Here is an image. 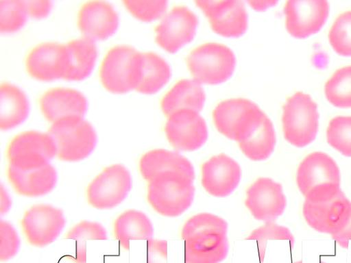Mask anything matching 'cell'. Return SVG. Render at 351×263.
I'll list each match as a JSON object with an SVG mask.
<instances>
[{"instance_id":"obj_1","label":"cell","mask_w":351,"mask_h":263,"mask_svg":"<svg viewBox=\"0 0 351 263\" xmlns=\"http://www.w3.org/2000/svg\"><path fill=\"white\" fill-rule=\"evenodd\" d=\"M143 52L128 44H118L106 53L99 76L109 92L122 94L136 90L141 79Z\"/></svg>"},{"instance_id":"obj_2","label":"cell","mask_w":351,"mask_h":263,"mask_svg":"<svg viewBox=\"0 0 351 263\" xmlns=\"http://www.w3.org/2000/svg\"><path fill=\"white\" fill-rule=\"evenodd\" d=\"M193 181L176 172L160 173L148 182L147 201L162 216H178L193 203L195 190Z\"/></svg>"},{"instance_id":"obj_3","label":"cell","mask_w":351,"mask_h":263,"mask_svg":"<svg viewBox=\"0 0 351 263\" xmlns=\"http://www.w3.org/2000/svg\"><path fill=\"white\" fill-rule=\"evenodd\" d=\"M47 132L56 147V157L64 162L86 158L97 145L93 125L84 116L69 117L51 124Z\"/></svg>"},{"instance_id":"obj_4","label":"cell","mask_w":351,"mask_h":263,"mask_svg":"<svg viewBox=\"0 0 351 263\" xmlns=\"http://www.w3.org/2000/svg\"><path fill=\"white\" fill-rule=\"evenodd\" d=\"M282 131L285 140L297 147H304L316 138L319 126L317 103L303 92L289 97L282 108Z\"/></svg>"},{"instance_id":"obj_5","label":"cell","mask_w":351,"mask_h":263,"mask_svg":"<svg viewBox=\"0 0 351 263\" xmlns=\"http://www.w3.org/2000/svg\"><path fill=\"white\" fill-rule=\"evenodd\" d=\"M186 62L193 79L199 83L217 84L233 73L236 58L232 50L219 42H206L194 48Z\"/></svg>"},{"instance_id":"obj_6","label":"cell","mask_w":351,"mask_h":263,"mask_svg":"<svg viewBox=\"0 0 351 263\" xmlns=\"http://www.w3.org/2000/svg\"><path fill=\"white\" fill-rule=\"evenodd\" d=\"M265 113L252 101L231 98L219 102L213 111L217 130L226 137L239 142L246 138Z\"/></svg>"},{"instance_id":"obj_7","label":"cell","mask_w":351,"mask_h":263,"mask_svg":"<svg viewBox=\"0 0 351 263\" xmlns=\"http://www.w3.org/2000/svg\"><path fill=\"white\" fill-rule=\"evenodd\" d=\"M132 186L129 170L121 164H114L104 168L89 183L86 199L96 209H112L126 198Z\"/></svg>"},{"instance_id":"obj_8","label":"cell","mask_w":351,"mask_h":263,"mask_svg":"<svg viewBox=\"0 0 351 263\" xmlns=\"http://www.w3.org/2000/svg\"><path fill=\"white\" fill-rule=\"evenodd\" d=\"M56 156L55 142L48 132L28 130L16 135L9 142L8 164L29 168L45 165Z\"/></svg>"},{"instance_id":"obj_9","label":"cell","mask_w":351,"mask_h":263,"mask_svg":"<svg viewBox=\"0 0 351 263\" xmlns=\"http://www.w3.org/2000/svg\"><path fill=\"white\" fill-rule=\"evenodd\" d=\"M296 183L304 197L339 188L341 184L340 170L329 155L314 151L300 163L296 173Z\"/></svg>"},{"instance_id":"obj_10","label":"cell","mask_w":351,"mask_h":263,"mask_svg":"<svg viewBox=\"0 0 351 263\" xmlns=\"http://www.w3.org/2000/svg\"><path fill=\"white\" fill-rule=\"evenodd\" d=\"M25 66L28 74L37 80L65 79L69 68L66 43L45 41L36 45L28 51Z\"/></svg>"},{"instance_id":"obj_11","label":"cell","mask_w":351,"mask_h":263,"mask_svg":"<svg viewBox=\"0 0 351 263\" xmlns=\"http://www.w3.org/2000/svg\"><path fill=\"white\" fill-rule=\"evenodd\" d=\"M65 224L66 219L61 209L44 203L30 207L21 221L26 240L36 247H44L55 241Z\"/></svg>"},{"instance_id":"obj_12","label":"cell","mask_w":351,"mask_h":263,"mask_svg":"<svg viewBox=\"0 0 351 263\" xmlns=\"http://www.w3.org/2000/svg\"><path fill=\"white\" fill-rule=\"evenodd\" d=\"M198 24L197 16L186 5L172 8L155 27V40L169 53H175L191 41Z\"/></svg>"},{"instance_id":"obj_13","label":"cell","mask_w":351,"mask_h":263,"mask_svg":"<svg viewBox=\"0 0 351 263\" xmlns=\"http://www.w3.org/2000/svg\"><path fill=\"white\" fill-rule=\"evenodd\" d=\"M165 132L171 145L178 151L198 149L208 138L205 120L199 112L191 109L178 110L170 114Z\"/></svg>"},{"instance_id":"obj_14","label":"cell","mask_w":351,"mask_h":263,"mask_svg":"<svg viewBox=\"0 0 351 263\" xmlns=\"http://www.w3.org/2000/svg\"><path fill=\"white\" fill-rule=\"evenodd\" d=\"M77 24L82 36L95 42L112 36L119 25V15L110 2L90 0L79 8Z\"/></svg>"},{"instance_id":"obj_15","label":"cell","mask_w":351,"mask_h":263,"mask_svg":"<svg viewBox=\"0 0 351 263\" xmlns=\"http://www.w3.org/2000/svg\"><path fill=\"white\" fill-rule=\"evenodd\" d=\"M195 3L207 16L216 33L227 37H237L246 31L248 16L242 1L199 0Z\"/></svg>"},{"instance_id":"obj_16","label":"cell","mask_w":351,"mask_h":263,"mask_svg":"<svg viewBox=\"0 0 351 263\" xmlns=\"http://www.w3.org/2000/svg\"><path fill=\"white\" fill-rule=\"evenodd\" d=\"M245 205L256 219L270 223L283 214L287 199L280 183L259 177L246 190Z\"/></svg>"},{"instance_id":"obj_17","label":"cell","mask_w":351,"mask_h":263,"mask_svg":"<svg viewBox=\"0 0 351 263\" xmlns=\"http://www.w3.org/2000/svg\"><path fill=\"white\" fill-rule=\"evenodd\" d=\"M329 8L326 0L287 1L284 5V13L288 32L297 38L315 33L324 24Z\"/></svg>"},{"instance_id":"obj_18","label":"cell","mask_w":351,"mask_h":263,"mask_svg":"<svg viewBox=\"0 0 351 263\" xmlns=\"http://www.w3.org/2000/svg\"><path fill=\"white\" fill-rule=\"evenodd\" d=\"M39 108L43 116L51 124L69 117L84 116L88 100L83 92L75 88L53 87L40 95Z\"/></svg>"},{"instance_id":"obj_19","label":"cell","mask_w":351,"mask_h":263,"mask_svg":"<svg viewBox=\"0 0 351 263\" xmlns=\"http://www.w3.org/2000/svg\"><path fill=\"white\" fill-rule=\"evenodd\" d=\"M201 184L206 191L217 197L230 195L237 187L241 169L234 159L225 153L214 155L202 164Z\"/></svg>"},{"instance_id":"obj_20","label":"cell","mask_w":351,"mask_h":263,"mask_svg":"<svg viewBox=\"0 0 351 263\" xmlns=\"http://www.w3.org/2000/svg\"><path fill=\"white\" fill-rule=\"evenodd\" d=\"M351 201L341 190L336 195L322 200H304L302 214L306 223L315 231L332 234Z\"/></svg>"},{"instance_id":"obj_21","label":"cell","mask_w":351,"mask_h":263,"mask_svg":"<svg viewBox=\"0 0 351 263\" xmlns=\"http://www.w3.org/2000/svg\"><path fill=\"white\" fill-rule=\"evenodd\" d=\"M7 177L16 193L36 197L49 193L57 183V171L50 163L29 168L8 166Z\"/></svg>"},{"instance_id":"obj_22","label":"cell","mask_w":351,"mask_h":263,"mask_svg":"<svg viewBox=\"0 0 351 263\" xmlns=\"http://www.w3.org/2000/svg\"><path fill=\"white\" fill-rule=\"evenodd\" d=\"M184 242L186 263H220L229 250L227 234L203 231L188 237Z\"/></svg>"},{"instance_id":"obj_23","label":"cell","mask_w":351,"mask_h":263,"mask_svg":"<svg viewBox=\"0 0 351 263\" xmlns=\"http://www.w3.org/2000/svg\"><path fill=\"white\" fill-rule=\"evenodd\" d=\"M139 171L148 182L160 173L176 172L195 179V170L191 162L178 152L156 149L144 153L139 160Z\"/></svg>"},{"instance_id":"obj_24","label":"cell","mask_w":351,"mask_h":263,"mask_svg":"<svg viewBox=\"0 0 351 263\" xmlns=\"http://www.w3.org/2000/svg\"><path fill=\"white\" fill-rule=\"evenodd\" d=\"M205 100L206 95L201 83L195 79H182L177 82L162 97L160 107L168 117L181 109L199 112Z\"/></svg>"},{"instance_id":"obj_25","label":"cell","mask_w":351,"mask_h":263,"mask_svg":"<svg viewBox=\"0 0 351 263\" xmlns=\"http://www.w3.org/2000/svg\"><path fill=\"white\" fill-rule=\"evenodd\" d=\"M29 112V99L23 89L9 82L0 85V128L8 131L21 125Z\"/></svg>"},{"instance_id":"obj_26","label":"cell","mask_w":351,"mask_h":263,"mask_svg":"<svg viewBox=\"0 0 351 263\" xmlns=\"http://www.w3.org/2000/svg\"><path fill=\"white\" fill-rule=\"evenodd\" d=\"M69 55V68L65 80L81 81L92 73L97 62L96 42L80 36L66 42Z\"/></svg>"},{"instance_id":"obj_27","label":"cell","mask_w":351,"mask_h":263,"mask_svg":"<svg viewBox=\"0 0 351 263\" xmlns=\"http://www.w3.org/2000/svg\"><path fill=\"white\" fill-rule=\"evenodd\" d=\"M113 234L120 245L124 249L129 250L131 240L152 239L154 228L145 213L130 209L117 217L113 224Z\"/></svg>"},{"instance_id":"obj_28","label":"cell","mask_w":351,"mask_h":263,"mask_svg":"<svg viewBox=\"0 0 351 263\" xmlns=\"http://www.w3.org/2000/svg\"><path fill=\"white\" fill-rule=\"evenodd\" d=\"M276 136L273 123L265 114L249 136L238 145L249 159L261 161L267 159L274 150Z\"/></svg>"},{"instance_id":"obj_29","label":"cell","mask_w":351,"mask_h":263,"mask_svg":"<svg viewBox=\"0 0 351 263\" xmlns=\"http://www.w3.org/2000/svg\"><path fill=\"white\" fill-rule=\"evenodd\" d=\"M171 71L168 62L153 51L143 52L141 79L136 91L143 94L158 92L169 81Z\"/></svg>"},{"instance_id":"obj_30","label":"cell","mask_w":351,"mask_h":263,"mask_svg":"<svg viewBox=\"0 0 351 263\" xmlns=\"http://www.w3.org/2000/svg\"><path fill=\"white\" fill-rule=\"evenodd\" d=\"M324 92L328 101L337 107H351V65L337 69L326 81Z\"/></svg>"},{"instance_id":"obj_31","label":"cell","mask_w":351,"mask_h":263,"mask_svg":"<svg viewBox=\"0 0 351 263\" xmlns=\"http://www.w3.org/2000/svg\"><path fill=\"white\" fill-rule=\"evenodd\" d=\"M326 139L342 155L351 157V116L332 118L327 127Z\"/></svg>"},{"instance_id":"obj_32","label":"cell","mask_w":351,"mask_h":263,"mask_svg":"<svg viewBox=\"0 0 351 263\" xmlns=\"http://www.w3.org/2000/svg\"><path fill=\"white\" fill-rule=\"evenodd\" d=\"M29 18L24 0L0 1V32L13 33L21 29Z\"/></svg>"},{"instance_id":"obj_33","label":"cell","mask_w":351,"mask_h":263,"mask_svg":"<svg viewBox=\"0 0 351 263\" xmlns=\"http://www.w3.org/2000/svg\"><path fill=\"white\" fill-rule=\"evenodd\" d=\"M328 40L337 53L351 55V10L337 16L330 28Z\"/></svg>"},{"instance_id":"obj_34","label":"cell","mask_w":351,"mask_h":263,"mask_svg":"<svg viewBox=\"0 0 351 263\" xmlns=\"http://www.w3.org/2000/svg\"><path fill=\"white\" fill-rule=\"evenodd\" d=\"M219 231L227 234L228 223L221 217L210 213H200L191 217L184 225L181 237L184 240L203 231Z\"/></svg>"},{"instance_id":"obj_35","label":"cell","mask_w":351,"mask_h":263,"mask_svg":"<svg viewBox=\"0 0 351 263\" xmlns=\"http://www.w3.org/2000/svg\"><path fill=\"white\" fill-rule=\"evenodd\" d=\"M245 240L256 241L261 262L263 261L268 240H287L290 241L291 247L293 246L295 240L293 236L287 227L278 225L274 222L266 223L263 226L254 229Z\"/></svg>"},{"instance_id":"obj_36","label":"cell","mask_w":351,"mask_h":263,"mask_svg":"<svg viewBox=\"0 0 351 263\" xmlns=\"http://www.w3.org/2000/svg\"><path fill=\"white\" fill-rule=\"evenodd\" d=\"M125 8L136 18L143 21H152L162 16L167 8L165 0H124Z\"/></svg>"},{"instance_id":"obj_37","label":"cell","mask_w":351,"mask_h":263,"mask_svg":"<svg viewBox=\"0 0 351 263\" xmlns=\"http://www.w3.org/2000/svg\"><path fill=\"white\" fill-rule=\"evenodd\" d=\"M64 239L74 240L78 242L87 240H107V232L101 224L97 222L82 221L71 227L64 236Z\"/></svg>"},{"instance_id":"obj_38","label":"cell","mask_w":351,"mask_h":263,"mask_svg":"<svg viewBox=\"0 0 351 263\" xmlns=\"http://www.w3.org/2000/svg\"><path fill=\"white\" fill-rule=\"evenodd\" d=\"M0 260L6 262L16 255L20 240L13 226L2 219L0 221Z\"/></svg>"},{"instance_id":"obj_39","label":"cell","mask_w":351,"mask_h":263,"mask_svg":"<svg viewBox=\"0 0 351 263\" xmlns=\"http://www.w3.org/2000/svg\"><path fill=\"white\" fill-rule=\"evenodd\" d=\"M330 236L342 248H348L349 242L351 240V203L337 230Z\"/></svg>"},{"instance_id":"obj_40","label":"cell","mask_w":351,"mask_h":263,"mask_svg":"<svg viewBox=\"0 0 351 263\" xmlns=\"http://www.w3.org/2000/svg\"><path fill=\"white\" fill-rule=\"evenodd\" d=\"M167 242L165 240H147V263H167Z\"/></svg>"},{"instance_id":"obj_41","label":"cell","mask_w":351,"mask_h":263,"mask_svg":"<svg viewBox=\"0 0 351 263\" xmlns=\"http://www.w3.org/2000/svg\"><path fill=\"white\" fill-rule=\"evenodd\" d=\"M29 17L40 19L47 16L53 7L50 0H25Z\"/></svg>"},{"instance_id":"obj_42","label":"cell","mask_w":351,"mask_h":263,"mask_svg":"<svg viewBox=\"0 0 351 263\" xmlns=\"http://www.w3.org/2000/svg\"><path fill=\"white\" fill-rule=\"evenodd\" d=\"M12 205V200L4 188L3 184L1 185V205H0V212L1 214H5L10 208Z\"/></svg>"},{"instance_id":"obj_43","label":"cell","mask_w":351,"mask_h":263,"mask_svg":"<svg viewBox=\"0 0 351 263\" xmlns=\"http://www.w3.org/2000/svg\"><path fill=\"white\" fill-rule=\"evenodd\" d=\"M247 3L256 10H263L277 3V1H247Z\"/></svg>"},{"instance_id":"obj_44","label":"cell","mask_w":351,"mask_h":263,"mask_svg":"<svg viewBox=\"0 0 351 263\" xmlns=\"http://www.w3.org/2000/svg\"><path fill=\"white\" fill-rule=\"evenodd\" d=\"M294 263H302V261H298V262H295Z\"/></svg>"}]
</instances>
